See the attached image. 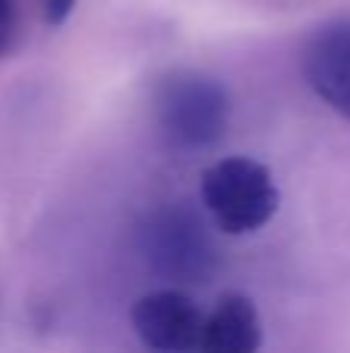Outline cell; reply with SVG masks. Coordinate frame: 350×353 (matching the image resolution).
I'll return each mask as SVG.
<instances>
[{
  "label": "cell",
  "mask_w": 350,
  "mask_h": 353,
  "mask_svg": "<svg viewBox=\"0 0 350 353\" xmlns=\"http://www.w3.org/2000/svg\"><path fill=\"white\" fill-rule=\"evenodd\" d=\"M136 242L149 270L167 282L205 285L220 267L208 226L186 201H167L149 211L140 223Z\"/></svg>",
  "instance_id": "6da1fadb"
},
{
  "label": "cell",
  "mask_w": 350,
  "mask_h": 353,
  "mask_svg": "<svg viewBox=\"0 0 350 353\" xmlns=\"http://www.w3.org/2000/svg\"><path fill=\"white\" fill-rule=\"evenodd\" d=\"M202 205L223 236H248L276 217L279 186L267 165L229 155L205 168Z\"/></svg>",
  "instance_id": "7a4b0ae2"
},
{
  "label": "cell",
  "mask_w": 350,
  "mask_h": 353,
  "mask_svg": "<svg viewBox=\"0 0 350 353\" xmlns=\"http://www.w3.org/2000/svg\"><path fill=\"white\" fill-rule=\"evenodd\" d=\"M130 323L140 341L152 350L186 353L202 347L205 313L180 288H158V292L136 298Z\"/></svg>",
  "instance_id": "277c9868"
},
{
  "label": "cell",
  "mask_w": 350,
  "mask_h": 353,
  "mask_svg": "<svg viewBox=\"0 0 350 353\" xmlns=\"http://www.w3.org/2000/svg\"><path fill=\"white\" fill-rule=\"evenodd\" d=\"M19 43V3L16 0H0V59L16 50Z\"/></svg>",
  "instance_id": "52a82bcc"
},
{
  "label": "cell",
  "mask_w": 350,
  "mask_h": 353,
  "mask_svg": "<svg viewBox=\"0 0 350 353\" xmlns=\"http://www.w3.org/2000/svg\"><path fill=\"white\" fill-rule=\"evenodd\" d=\"M264 341L260 313L251 298L239 292H223L214 310L205 316L202 347L205 353H254Z\"/></svg>",
  "instance_id": "8992f818"
},
{
  "label": "cell",
  "mask_w": 350,
  "mask_h": 353,
  "mask_svg": "<svg viewBox=\"0 0 350 353\" xmlns=\"http://www.w3.org/2000/svg\"><path fill=\"white\" fill-rule=\"evenodd\" d=\"M74 6H78V0H41V16L50 28H59L74 12Z\"/></svg>",
  "instance_id": "ba28073f"
},
{
  "label": "cell",
  "mask_w": 350,
  "mask_h": 353,
  "mask_svg": "<svg viewBox=\"0 0 350 353\" xmlns=\"http://www.w3.org/2000/svg\"><path fill=\"white\" fill-rule=\"evenodd\" d=\"M301 68L310 90L350 121V19L326 22L310 34Z\"/></svg>",
  "instance_id": "5b68a950"
},
{
  "label": "cell",
  "mask_w": 350,
  "mask_h": 353,
  "mask_svg": "<svg viewBox=\"0 0 350 353\" xmlns=\"http://www.w3.org/2000/svg\"><path fill=\"white\" fill-rule=\"evenodd\" d=\"M155 115L180 149H211L229 128V93L198 72H171L155 87Z\"/></svg>",
  "instance_id": "3957f363"
}]
</instances>
